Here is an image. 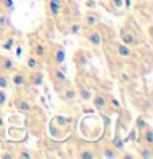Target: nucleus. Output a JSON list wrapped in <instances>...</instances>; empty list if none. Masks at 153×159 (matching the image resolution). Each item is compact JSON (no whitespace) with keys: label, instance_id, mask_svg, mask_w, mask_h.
I'll return each instance as SVG.
<instances>
[{"label":"nucleus","instance_id":"obj_1","mask_svg":"<svg viewBox=\"0 0 153 159\" xmlns=\"http://www.w3.org/2000/svg\"><path fill=\"white\" fill-rule=\"evenodd\" d=\"M119 36H120V43L130 46V48L138 46V38L135 36V33L132 30H128V28H122L120 33H119Z\"/></svg>","mask_w":153,"mask_h":159},{"label":"nucleus","instance_id":"obj_2","mask_svg":"<svg viewBox=\"0 0 153 159\" xmlns=\"http://www.w3.org/2000/svg\"><path fill=\"white\" fill-rule=\"evenodd\" d=\"M15 108H17V111H20V113H23V115H30L31 110H33V105L28 102L26 97L18 95L15 98Z\"/></svg>","mask_w":153,"mask_h":159},{"label":"nucleus","instance_id":"obj_3","mask_svg":"<svg viewBox=\"0 0 153 159\" xmlns=\"http://www.w3.org/2000/svg\"><path fill=\"white\" fill-rule=\"evenodd\" d=\"M86 39L91 46H94V48H99V46L102 44V41H104L102 33L99 30H96V28H91V30L86 33Z\"/></svg>","mask_w":153,"mask_h":159},{"label":"nucleus","instance_id":"obj_4","mask_svg":"<svg viewBox=\"0 0 153 159\" xmlns=\"http://www.w3.org/2000/svg\"><path fill=\"white\" fill-rule=\"evenodd\" d=\"M12 77H10V84L15 85V87H25L28 85V75L25 72H22V70H12Z\"/></svg>","mask_w":153,"mask_h":159},{"label":"nucleus","instance_id":"obj_5","mask_svg":"<svg viewBox=\"0 0 153 159\" xmlns=\"http://www.w3.org/2000/svg\"><path fill=\"white\" fill-rule=\"evenodd\" d=\"M60 95L66 103H73L74 100L78 98V92H76L74 87L68 85V82H66V84H63V92H60Z\"/></svg>","mask_w":153,"mask_h":159},{"label":"nucleus","instance_id":"obj_6","mask_svg":"<svg viewBox=\"0 0 153 159\" xmlns=\"http://www.w3.org/2000/svg\"><path fill=\"white\" fill-rule=\"evenodd\" d=\"M50 75H51V79H53V82H55V84H66V82H68L66 72H64V69H63L61 66L53 67L51 72H50Z\"/></svg>","mask_w":153,"mask_h":159},{"label":"nucleus","instance_id":"obj_7","mask_svg":"<svg viewBox=\"0 0 153 159\" xmlns=\"http://www.w3.org/2000/svg\"><path fill=\"white\" fill-rule=\"evenodd\" d=\"M101 23V16H99L94 10H87L84 15V25L87 28H96Z\"/></svg>","mask_w":153,"mask_h":159},{"label":"nucleus","instance_id":"obj_8","mask_svg":"<svg viewBox=\"0 0 153 159\" xmlns=\"http://www.w3.org/2000/svg\"><path fill=\"white\" fill-rule=\"evenodd\" d=\"M114 49H115V54L119 57H123V59H127V57H132L133 52H132V48L123 43H114Z\"/></svg>","mask_w":153,"mask_h":159},{"label":"nucleus","instance_id":"obj_9","mask_svg":"<svg viewBox=\"0 0 153 159\" xmlns=\"http://www.w3.org/2000/svg\"><path fill=\"white\" fill-rule=\"evenodd\" d=\"M64 2L63 0H48V11L51 16H60L63 13Z\"/></svg>","mask_w":153,"mask_h":159},{"label":"nucleus","instance_id":"obj_10","mask_svg":"<svg viewBox=\"0 0 153 159\" xmlns=\"http://www.w3.org/2000/svg\"><path fill=\"white\" fill-rule=\"evenodd\" d=\"M92 103H94V107H96L97 110H101V111H105L109 108V103H107V97L104 95V93H97V95H92Z\"/></svg>","mask_w":153,"mask_h":159},{"label":"nucleus","instance_id":"obj_11","mask_svg":"<svg viewBox=\"0 0 153 159\" xmlns=\"http://www.w3.org/2000/svg\"><path fill=\"white\" fill-rule=\"evenodd\" d=\"M51 59H53V62H55V66H61V64L64 62V59H66V52H64V49L61 48V46H55V48H53Z\"/></svg>","mask_w":153,"mask_h":159},{"label":"nucleus","instance_id":"obj_12","mask_svg":"<svg viewBox=\"0 0 153 159\" xmlns=\"http://www.w3.org/2000/svg\"><path fill=\"white\" fill-rule=\"evenodd\" d=\"M43 80H45V75H43V72H40L38 69L31 70V74L28 75V84L30 85L40 87V85H43Z\"/></svg>","mask_w":153,"mask_h":159},{"label":"nucleus","instance_id":"obj_13","mask_svg":"<svg viewBox=\"0 0 153 159\" xmlns=\"http://www.w3.org/2000/svg\"><path fill=\"white\" fill-rule=\"evenodd\" d=\"M0 70H3V72L15 70V61L8 56H0Z\"/></svg>","mask_w":153,"mask_h":159},{"label":"nucleus","instance_id":"obj_14","mask_svg":"<svg viewBox=\"0 0 153 159\" xmlns=\"http://www.w3.org/2000/svg\"><path fill=\"white\" fill-rule=\"evenodd\" d=\"M31 56H36V57L46 56V44L41 43V41H35V43H31Z\"/></svg>","mask_w":153,"mask_h":159},{"label":"nucleus","instance_id":"obj_15","mask_svg":"<svg viewBox=\"0 0 153 159\" xmlns=\"http://www.w3.org/2000/svg\"><path fill=\"white\" fill-rule=\"evenodd\" d=\"M76 92H78V98H81L82 102H87V100L92 98V92L87 89V87H84V85H79V89Z\"/></svg>","mask_w":153,"mask_h":159},{"label":"nucleus","instance_id":"obj_16","mask_svg":"<svg viewBox=\"0 0 153 159\" xmlns=\"http://www.w3.org/2000/svg\"><path fill=\"white\" fill-rule=\"evenodd\" d=\"M142 139H143V143H145L146 146H153V129H151V126H150V125L143 129Z\"/></svg>","mask_w":153,"mask_h":159},{"label":"nucleus","instance_id":"obj_17","mask_svg":"<svg viewBox=\"0 0 153 159\" xmlns=\"http://www.w3.org/2000/svg\"><path fill=\"white\" fill-rule=\"evenodd\" d=\"M109 7L112 11H115V13H122L123 10V0H107Z\"/></svg>","mask_w":153,"mask_h":159},{"label":"nucleus","instance_id":"obj_18","mask_svg":"<svg viewBox=\"0 0 153 159\" xmlns=\"http://www.w3.org/2000/svg\"><path fill=\"white\" fill-rule=\"evenodd\" d=\"M138 156L142 159H151L153 157V151H151V146H142V148H138Z\"/></svg>","mask_w":153,"mask_h":159},{"label":"nucleus","instance_id":"obj_19","mask_svg":"<svg viewBox=\"0 0 153 159\" xmlns=\"http://www.w3.org/2000/svg\"><path fill=\"white\" fill-rule=\"evenodd\" d=\"M15 48V36L13 34H10L8 38H5V41L2 43V49L3 51H12Z\"/></svg>","mask_w":153,"mask_h":159},{"label":"nucleus","instance_id":"obj_20","mask_svg":"<svg viewBox=\"0 0 153 159\" xmlns=\"http://www.w3.org/2000/svg\"><path fill=\"white\" fill-rule=\"evenodd\" d=\"M10 25V18H8V13L5 10H0V30H5L8 28Z\"/></svg>","mask_w":153,"mask_h":159},{"label":"nucleus","instance_id":"obj_21","mask_svg":"<svg viewBox=\"0 0 153 159\" xmlns=\"http://www.w3.org/2000/svg\"><path fill=\"white\" fill-rule=\"evenodd\" d=\"M26 67L30 70H35V69H40V59L36 56H30L26 59Z\"/></svg>","mask_w":153,"mask_h":159},{"label":"nucleus","instance_id":"obj_22","mask_svg":"<svg viewBox=\"0 0 153 159\" xmlns=\"http://www.w3.org/2000/svg\"><path fill=\"white\" fill-rule=\"evenodd\" d=\"M123 139L120 138V134L119 133H115V136H114V139H112V146H114V149L115 151H123Z\"/></svg>","mask_w":153,"mask_h":159},{"label":"nucleus","instance_id":"obj_23","mask_svg":"<svg viewBox=\"0 0 153 159\" xmlns=\"http://www.w3.org/2000/svg\"><path fill=\"white\" fill-rule=\"evenodd\" d=\"M8 87H10V77L3 72V70H0V89L7 90Z\"/></svg>","mask_w":153,"mask_h":159},{"label":"nucleus","instance_id":"obj_24","mask_svg":"<svg viewBox=\"0 0 153 159\" xmlns=\"http://www.w3.org/2000/svg\"><path fill=\"white\" fill-rule=\"evenodd\" d=\"M102 156L104 157H109V159H112V157H117V152L114 149V146H104V149H102Z\"/></svg>","mask_w":153,"mask_h":159},{"label":"nucleus","instance_id":"obj_25","mask_svg":"<svg viewBox=\"0 0 153 159\" xmlns=\"http://www.w3.org/2000/svg\"><path fill=\"white\" fill-rule=\"evenodd\" d=\"M135 141H137V128H132L128 136L123 139V143H135Z\"/></svg>","mask_w":153,"mask_h":159},{"label":"nucleus","instance_id":"obj_26","mask_svg":"<svg viewBox=\"0 0 153 159\" xmlns=\"http://www.w3.org/2000/svg\"><path fill=\"white\" fill-rule=\"evenodd\" d=\"M81 30H82L81 23H73V25L69 26L68 33H69V34H81Z\"/></svg>","mask_w":153,"mask_h":159},{"label":"nucleus","instance_id":"obj_27","mask_svg":"<svg viewBox=\"0 0 153 159\" xmlns=\"http://www.w3.org/2000/svg\"><path fill=\"white\" fill-rule=\"evenodd\" d=\"M78 156H79L81 159H94V157H96V154H94L92 149H84L82 152H79Z\"/></svg>","mask_w":153,"mask_h":159},{"label":"nucleus","instance_id":"obj_28","mask_svg":"<svg viewBox=\"0 0 153 159\" xmlns=\"http://www.w3.org/2000/svg\"><path fill=\"white\" fill-rule=\"evenodd\" d=\"M107 103H109L112 108H115V110H120V108H122L120 102H119V100H117L115 97H107Z\"/></svg>","mask_w":153,"mask_h":159},{"label":"nucleus","instance_id":"obj_29","mask_svg":"<svg viewBox=\"0 0 153 159\" xmlns=\"http://www.w3.org/2000/svg\"><path fill=\"white\" fill-rule=\"evenodd\" d=\"M8 100V95H7V90L5 89H0V107H3Z\"/></svg>","mask_w":153,"mask_h":159},{"label":"nucleus","instance_id":"obj_30","mask_svg":"<svg viewBox=\"0 0 153 159\" xmlns=\"http://www.w3.org/2000/svg\"><path fill=\"white\" fill-rule=\"evenodd\" d=\"M146 126H148V123H146L143 118H137V126H135V128L140 129V131H143V129H145Z\"/></svg>","mask_w":153,"mask_h":159},{"label":"nucleus","instance_id":"obj_31","mask_svg":"<svg viewBox=\"0 0 153 159\" xmlns=\"http://www.w3.org/2000/svg\"><path fill=\"white\" fill-rule=\"evenodd\" d=\"M2 7L3 10H12L13 8V0H2Z\"/></svg>","mask_w":153,"mask_h":159},{"label":"nucleus","instance_id":"obj_32","mask_svg":"<svg viewBox=\"0 0 153 159\" xmlns=\"http://www.w3.org/2000/svg\"><path fill=\"white\" fill-rule=\"evenodd\" d=\"M82 2H86L87 10H94V8H96V5H97L96 0H82Z\"/></svg>","mask_w":153,"mask_h":159},{"label":"nucleus","instance_id":"obj_33","mask_svg":"<svg viewBox=\"0 0 153 159\" xmlns=\"http://www.w3.org/2000/svg\"><path fill=\"white\" fill-rule=\"evenodd\" d=\"M120 79H122L123 82H132V77H130L127 72H120Z\"/></svg>","mask_w":153,"mask_h":159},{"label":"nucleus","instance_id":"obj_34","mask_svg":"<svg viewBox=\"0 0 153 159\" xmlns=\"http://www.w3.org/2000/svg\"><path fill=\"white\" fill-rule=\"evenodd\" d=\"M18 157H23V159H30V157H31V154H30L28 151H25V149H23V151H20Z\"/></svg>","mask_w":153,"mask_h":159},{"label":"nucleus","instance_id":"obj_35","mask_svg":"<svg viewBox=\"0 0 153 159\" xmlns=\"http://www.w3.org/2000/svg\"><path fill=\"white\" fill-rule=\"evenodd\" d=\"M123 8L130 10L132 8V0H123Z\"/></svg>","mask_w":153,"mask_h":159},{"label":"nucleus","instance_id":"obj_36","mask_svg":"<svg viewBox=\"0 0 153 159\" xmlns=\"http://www.w3.org/2000/svg\"><path fill=\"white\" fill-rule=\"evenodd\" d=\"M22 56V48L18 46V48H17V57H20Z\"/></svg>","mask_w":153,"mask_h":159},{"label":"nucleus","instance_id":"obj_37","mask_svg":"<svg viewBox=\"0 0 153 159\" xmlns=\"http://www.w3.org/2000/svg\"><path fill=\"white\" fill-rule=\"evenodd\" d=\"M3 125H5V123H3V116H2V115H0V129H2V128H3Z\"/></svg>","mask_w":153,"mask_h":159},{"label":"nucleus","instance_id":"obj_38","mask_svg":"<svg viewBox=\"0 0 153 159\" xmlns=\"http://www.w3.org/2000/svg\"><path fill=\"white\" fill-rule=\"evenodd\" d=\"M0 151H2V148H0ZM0 154H2V152H0Z\"/></svg>","mask_w":153,"mask_h":159},{"label":"nucleus","instance_id":"obj_39","mask_svg":"<svg viewBox=\"0 0 153 159\" xmlns=\"http://www.w3.org/2000/svg\"><path fill=\"white\" fill-rule=\"evenodd\" d=\"M78 2H82V0H78Z\"/></svg>","mask_w":153,"mask_h":159}]
</instances>
